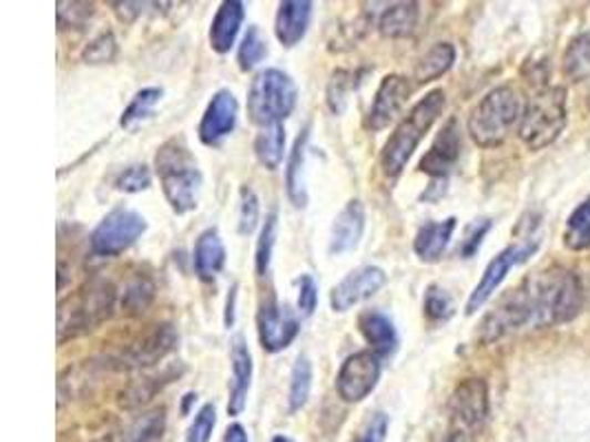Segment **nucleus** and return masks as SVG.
Instances as JSON below:
<instances>
[{"label":"nucleus","mask_w":590,"mask_h":442,"mask_svg":"<svg viewBox=\"0 0 590 442\" xmlns=\"http://www.w3.org/2000/svg\"><path fill=\"white\" fill-rule=\"evenodd\" d=\"M584 306L580 277L569 268H547L511 288L480 323V341L494 343L525 328L573 321Z\"/></svg>","instance_id":"obj_1"},{"label":"nucleus","mask_w":590,"mask_h":442,"mask_svg":"<svg viewBox=\"0 0 590 442\" xmlns=\"http://www.w3.org/2000/svg\"><path fill=\"white\" fill-rule=\"evenodd\" d=\"M120 304V290L104 277H93L58 304V343L91 335L106 323Z\"/></svg>","instance_id":"obj_2"},{"label":"nucleus","mask_w":590,"mask_h":442,"mask_svg":"<svg viewBox=\"0 0 590 442\" xmlns=\"http://www.w3.org/2000/svg\"><path fill=\"white\" fill-rule=\"evenodd\" d=\"M447 106V95L442 89L429 91L425 97H420L407 115L396 124L394 133L385 142L380 151V171L387 179L400 177V173L407 168L411 155L420 146L423 137L429 133V129L436 124V120L442 115Z\"/></svg>","instance_id":"obj_3"},{"label":"nucleus","mask_w":590,"mask_h":442,"mask_svg":"<svg viewBox=\"0 0 590 442\" xmlns=\"http://www.w3.org/2000/svg\"><path fill=\"white\" fill-rule=\"evenodd\" d=\"M155 173L162 184V193L175 215H186L197 208L204 175L197 160L182 140L164 142L155 153Z\"/></svg>","instance_id":"obj_4"},{"label":"nucleus","mask_w":590,"mask_h":442,"mask_svg":"<svg viewBox=\"0 0 590 442\" xmlns=\"http://www.w3.org/2000/svg\"><path fill=\"white\" fill-rule=\"evenodd\" d=\"M522 113L520 93L509 84L496 86L469 113L467 131L478 146L494 148L509 137L513 126L522 120Z\"/></svg>","instance_id":"obj_5"},{"label":"nucleus","mask_w":590,"mask_h":442,"mask_svg":"<svg viewBox=\"0 0 590 442\" xmlns=\"http://www.w3.org/2000/svg\"><path fill=\"white\" fill-rule=\"evenodd\" d=\"M298 89L291 73L277 66H268L255 75L248 89V115L251 122L266 129L284 124L296 109Z\"/></svg>","instance_id":"obj_6"},{"label":"nucleus","mask_w":590,"mask_h":442,"mask_svg":"<svg viewBox=\"0 0 590 442\" xmlns=\"http://www.w3.org/2000/svg\"><path fill=\"white\" fill-rule=\"evenodd\" d=\"M567 126V91L562 86H542L527 104L520 120V137L531 151L553 144Z\"/></svg>","instance_id":"obj_7"},{"label":"nucleus","mask_w":590,"mask_h":442,"mask_svg":"<svg viewBox=\"0 0 590 442\" xmlns=\"http://www.w3.org/2000/svg\"><path fill=\"white\" fill-rule=\"evenodd\" d=\"M489 417V388L482 379H465L449 399V432L445 442H474Z\"/></svg>","instance_id":"obj_8"},{"label":"nucleus","mask_w":590,"mask_h":442,"mask_svg":"<svg viewBox=\"0 0 590 442\" xmlns=\"http://www.w3.org/2000/svg\"><path fill=\"white\" fill-rule=\"evenodd\" d=\"M149 224L146 217L129 206H115L109 210L89 237V248L95 257H120L142 239Z\"/></svg>","instance_id":"obj_9"},{"label":"nucleus","mask_w":590,"mask_h":442,"mask_svg":"<svg viewBox=\"0 0 590 442\" xmlns=\"http://www.w3.org/2000/svg\"><path fill=\"white\" fill-rule=\"evenodd\" d=\"M383 374L380 357L372 350L349 354L336 374V394L343 403L356 405L363 403L376 388Z\"/></svg>","instance_id":"obj_10"},{"label":"nucleus","mask_w":590,"mask_h":442,"mask_svg":"<svg viewBox=\"0 0 590 442\" xmlns=\"http://www.w3.org/2000/svg\"><path fill=\"white\" fill-rule=\"evenodd\" d=\"M301 315L288 304H279L277 297L262 301L257 310V335L266 352L277 354L288 350L301 332Z\"/></svg>","instance_id":"obj_11"},{"label":"nucleus","mask_w":590,"mask_h":442,"mask_svg":"<svg viewBox=\"0 0 590 442\" xmlns=\"http://www.w3.org/2000/svg\"><path fill=\"white\" fill-rule=\"evenodd\" d=\"M180 346V332L173 323H155L142 337H138L122 354L120 368L149 370L169 359Z\"/></svg>","instance_id":"obj_12"},{"label":"nucleus","mask_w":590,"mask_h":442,"mask_svg":"<svg viewBox=\"0 0 590 442\" xmlns=\"http://www.w3.org/2000/svg\"><path fill=\"white\" fill-rule=\"evenodd\" d=\"M540 248V241H527V244H516L505 248L498 257H494L489 261V266L482 273V279L478 281V286L474 288L469 301H467V315H476L491 297L494 292L500 288V284L507 279L509 270L525 264L531 255H536V250Z\"/></svg>","instance_id":"obj_13"},{"label":"nucleus","mask_w":590,"mask_h":442,"mask_svg":"<svg viewBox=\"0 0 590 442\" xmlns=\"http://www.w3.org/2000/svg\"><path fill=\"white\" fill-rule=\"evenodd\" d=\"M387 284V273L378 266H360L347 273L329 292V306L334 312L343 315L358 304L372 299Z\"/></svg>","instance_id":"obj_14"},{"label":"nucleus","mask_w":590,"mask_h":442,"mask_svg":"<svg viewBox=\"0 0 590 442\" xmlns=\"http://www.w3.org/2000/svg\"><path fill=\"white\" fill-rule=\"evenodd\" d=\"M409 95H411V84L405 75L400 73L385 75L365 115V126L369 131H385L403 113Z\"/></svg>","instance_id":"obj_15"},{"label":"nucleus","mask_w":590,"mask_h":442,"mask_svg":"<svg viewBox=\"0 0 590 442\" xmlns=\"http://www.w3.org/2000/svg\"><path fill=\"white\" fill-rule=\"evenodd\" d=\"M237 117H240V102L235 97V93L231 89H220L200 122L197 135L202 140V144L206 146H220L228 135H233L235 126H237Z\"/></svg>","instance_id":"obj_16"},{"label":"nucleus","mask_w":590,"mask_h":442,"mask_svg":"<svg viewBox=\"0 0 590 442\" xmlns=\"http://www.w3.org/2000/svg\"><path fill=\"white\" fill-rule=\"evenodd\" d=\"M462 151V131L456 117H451L440 133L436 135L431 148L423 155L418 168L420 173L429 175L434 182H447V175L451 173V168L456 166L458 157Z\"/></svg>","instance_id":"obj_17"},{"label":"nucleus","mask_w":590,"mask_h":442,"mask_svg":"<svg viewBox=\"0 0 590 442\" xmlns=\"http://www.w3.org/2000/svg\"><path fill=\"white\" fill-rule=\"evenodd\" d=\"M253 354L242 335L231 341V386H228V417L244 414L253 386Z\"/></svg>","instance_id":"obj_18"},{"label":"nucleus","mask_w":590,"mask_h":442,"mask_svg":"<svg viewBox=\"0 0 590 442\" xmlns=\"http://www.w3.org/2000/svg\"><path fill=\"white\" fill-rule=\"evenodd\" d=\"M365 206L360 199H349L340 213L334 217L332 230H329V255H347L358 248L363 235H365Z\"/></svg>","instance_id":"obj_19"},{"label":"nucleus","mask_w":590,"mask_h":442,"mask_svg":"<svg viewBox=\"0 0 590 442\" xmlns=\"http://www.w3.org/2000/svg\"><path fill=\"white\" fill-rule=\"evenodd\" d=\"M244 20H246V2L242 0L222 2L208 31L211 49L220 55H226L237 44Z\"/></svg>","instance_id":"obj_20"},{"label":"nucleus","mask_w":590,"mask_h":442,"mask_svg":"<svg viewBox=\"0 0 590 442\" xmlns=\"http://www.w3.org/2000/svg\"><path fill=\"white\" fill-rule=\"evenodd\" d=\"M358 330H360L365 343L369 346V350L374 354H378L380 359L394 357L398 352L400 337H398V330H396L394 321L385 312L365 310L358 317Z\"/></svg>","instance_id":"obj_21"},{"label":"nucleus","mask_w":590,"mask_h":442,"mask_svg":"<svg viewBox=\"0 0 590 442\" xmlns=\"http://www.w3.org/2000/svg\"><path fill=\"white\" fill-rule=\"evenodd\" d=\"M312 13H314V2L309 0L279 2L277 16H275V35L286 49H293L305 38L309 22H312Z\"/></svg>","instance_id":"obj_22"},{"label":"nucleus","mask_w":590,"mask_h":442,"mask_svg":"<svg viewBox=\"0 0 590 442\" xmlns=\"http://www.w3.org/2000/svg\"><path fill=\"white\" fill-rule=\"evenodd\" d=\"M195 275L202 281H213L226 266V246L217 228H206L193 248Z\"/></svg>","instance_id":"obj_23"},{"label":"nucleus","mask_w":590,"mask_h":442,"mask_svg":"<svg viewBox=\"0 0 590 442\" xmlns=\"http://www.w3.org/2000/svg\"><path fill=\"white\" fill-rule=\"evenodd\" d=\"M454 233H456V217H449L445 222H429L420 226L414 237L416 257L425 264L438 261L445 255Z\"/></svg>","instance_id":"obj_24"},{"label":"nucleus","mask_w":590,"mask_h":442,"mask_svg":"<svg viewBox=\"0 0 590 442\" xmlns=\"http://www.w3.org/2000/svg\"><path fill=\"white\" fill-rule=\"evenodd\" d=\"M309 142V126H305L293 144L288 166H286V193L295 208L307 206V188H305V155Z\"/></svg>","instance_id":"obj_25"},{"label":"nucleus","mask_w":590,"mask_h":442,"mask_svg":"<svg viewBox=\"0 0 590 442\" xmlns=\"http://www.w3.org/2000/svg\"><path fill=\"white\" fill-rule=\"evenodd\" d=\"M420 20V4L418 2H391L378 18V31L383 38L400 40L409 38Z\"/></svg>","instance_id":"obj_26"},{"label":"nucleus","mask_w":590,"mask_h":442,"mask_svg":"<svg viewBox=\"0 0 590 442\" xmlns=\"http://www.w3.org/2000/svg\"><path fill=\"white\" fill-rule=\"evenodd\" d=\"M166 434V408H153L129 421L113 442H162Z\"/></svg>","instance_id":"obj_27"},{"label":"nucleus","mask_w":590,"mask_h":442,"mask_svg":"<svg viewBox=\"0 0 590 442\" xmlns=\"http://www.w3.org/2000/svg\"><path fill=\"white\" fill-rule=\"evenodd\" d=\"M456 62V47L451 42H436L425 55L418 58L414 66V80L418 84L434 82L442 78Z\"/></svg>","instance_id":"obj_28"},{"label":"nucleus","mask_w":590,"mask_h":442,"mask_svg":"<svg viewBox=\"0 0 590 442\" xmlns=\"http://www.w3.org/2000/svg\"><path fill=\"white\" fill-rule=\"evenodd\" d=\"M255 155L264 168L277 171L286 155V126L273 124L262 129L255 137Z\"/></svg>","instance_id":"obj_29"},{"label":"nucleus","mask_w":590,"mask_h":442,"mask_svg":"<svg viewBox=\"0 0 590 442\" xmlns=\"http://www.w3.org/2000/svg\"><path fill=\"white\" fill-rule=\"evenodd\" d=\"M162 97H164V89H160V86H144V89H140L131 97V102L126 104V109L122 111L120 126L126 129V131H133L135 126H140L142 122H146L153 115L155 106L162 102Z\"/></svg>","instance_id":"obj_30"},{"label":"nucleus","mask_w":590,"mask_h":442,"mask_svg":"<svg viewBox=\"0 0 590 442\" xmlns=\"http://www.w3.org/2000/svg\"><path fill=\"white\" fill-rule=\"evenodd\" d=\"M155 301V284L146 275H135L124 284L120 292V308L129 317H138Z\"/></svg>","instance_id":"obj_31"},{"label":"nucleus","mask_w":590,"mask_h":442,"mask_svg":"<svg viewBox=\"0 0 590 442\" xmlns=\"http://www.w3.org/2000/svg\"><path fill=\"white\" fill-rule=\"evenodd\" d=\"M277 230H279V215H277V210H271L266 215V222L262 226L257 248H255V273L262 279L271 275L273 255H275V246H277Z\"/></svg>","instance_id":"obj_32"},{"label":"nucleus","mask_w":590,"mask_h":442,"mask_svg":"<svg viewBox=\"0 0 590 442\" xmlns=\"http://www.w3.org/2000/svg\"><path fill=\"white\" fill-rule=\"evenodd\" d=\"M314 381V368L307 357H296L291 372V390H288V410L295 414L301 412L309 399Z\"/></svg>","instance_id":"obj_33"},{"label":"nucleus","mask_w":590,"mask_h":442,"mask_svg":"<svg viewBox=\"0 0 590 442\" xmlns=\"http://www.w3.org/2000/svg\"><path fill=\"white\" fill-rule=\"evenodd\" d=\"M268 58V40L264 38L262 29L257 24H251L248 31L244 33L240 49H237V62L242 71H253L257 69L264 60Z\"/></svg>","instance_id":"obj_34"},{"label":"nucleus","mask_w":590,"mask_h":442,"mask_svg":"<svg viewBox=\"0 0 590 442\" xmlns=\"http://www.w3.org/2000/svg\"><path fill=\"white\" fill-rule=\"evenodd\" d=\"M564 75L573 82H582L590 78V31L580 33L571 40L564 53Z\"/></svg>","instance_id":"obj_35"},{"label":"nucleus","mask_w":590,"mask_h":442,"mask_svg":"<svg viewBox=\"0 0 590 442\" xmlns=\"http://www.w3.org/2000/svg\"><path fill=\"white\" fill-rule=\"evenodd\" d=\"M358 84V73L354 71H345L338 69L332 73L329 82H327V106L334 115H340L347 106V100L352 95V91Z\"/></svg>","instance_id":"obj_36"},{"label":"nucleus","mask_w":590,"mask_h":442,"mask_svg":"<svg viewBox=\"0 0 590 442\" xmlns=\"http://www.w3.org/2000/svg\"><path fill=\"white\" fill-rule=\"evenodd\" d=\"M564 244L571 250H587L590 248V195L584 199L576 213L569 217L567 233H564Z\"/></svg>","instance_id":"obj_37"},{"label":"nucleus","mask_w":590,"mask_h":442,"mask_svg":"<svg viewBox=\"0 0 590 442\" xmlns=\"http://www.w3.org/2000/svg\"><path fill=\"white\" fill-rule=\"evenodd\" d=\"M260 219H262V204H260V197L255 193L253 186L244 184L240 188V215H237V230L240 235L248 237L257 230L260 226Z\"/></svg>","instance_id":"obj_38"},{"label":"nucleus","mask_w":590,"mask_h":442,"mask_svg":"<svg viewBox=\"0 0 590 442\" xmlns=\"http://www.w3.org/2000/svg\"><path fill=\"white\" fill-rule=\"evenodd\" d=\"M423 312H425L427 321H431V323H445V321H449L454 317L456 306H454L451 295L445 288H440V286L434 284L425 292Z\"/></svg>","instance_id":"obj_39"},{"label":"nucleus","mask_w":590,"mask_h":442,"mask_svg":"<svg viewBox=\"0 0 590 442\" xmlns=\"http://www.w3.org/2000/svg\"><path fill=\"white\" fill-rule=\"evenodd\" d=\"M95 11L93 2H58L55 4V20L60 31L84 29Z\"/></svg>","instance_id":"obj_40"},{"label":"nucleus","mask_w":590,"mask_h":442,"mask_svg":"<svg viewBox=\"0 0 590 442\" xmlns=\"http://www.w3.org/2000/svg\"><path fill=\"white\" fill-rule=\"evenodd\" d=\"M151 184H153V175H151V168L146 164L126 166L113 182V186L120 193H129V195L144 193V191L151 188Z\"/></svg>","instance_id":"obj_41"},{"label":"nucleus","mask_w":590,"mask_h":442,"mask_svg":"<svg viewBox=\"0 0 590 442\" xmlns=\"http://www.w3.org/2000/svg\"><path fill=\"white\" fill-rule=\"evenodd\" d=\"M118 55V40L111 31L95 35L82 51V62L87 64H109Z\"/></svg>","instance_id":"obj_42"},{"label":"nucleus","mask_w":590,"mask_h":442,"mask_svg":"<svg viewBox=\"0 0 590 442\" xmlns=\"http://www.w3.org/2000/svg\"><path fill=\"white\" fill-rule=\"evenodd\" d=\"M215 425H217V408L213 403H206L195 414V419L186 432V442H211Z\"/></svg>","instance_id":"obj_43"},{"label":"nucleus","mask_w":590,"mask_h":442,"mask_svg":"<svg viewBox=\"0 0 590 442\" xmlns=\"http://www.w3.org/2000/svg\"><path fill=\"white\" fill-rule=\"evenodd\" d=\"M298 295H296V312L301 317H312L318 306V284L312 275H301L296 281Z\"/></svg>","instance_id":"obj_44"},{"label":"nucleus","mask_w":590,"mask_h":442,"mask_svg":"<svg viewBox=\"0 0 590 442\" xmlns=\"http://www.w3.org/2000/svg\"><path fill=\"white\" fill-rule=\"evenodd\" d=\"M491 226H494L491 219H478V222H474V224L467 228L462 244L458 246V255H460L462 259L474 257V255L480 250V246H482L487 233L491 230Z\"/></svg>","instance_id":"obj_45"},{"label":"nucleus","mask_w":590,"mask_h":442,"mask_svg":"<svg viewBox=\"0 0 590 442\" xmlns=\"http://www.w3.org/2000/svg\"><path fill=\"white\" fill-rule=\"evenodd\" d=\"M387 434V417L385 414H376V419L367 425V430L354 439L352 442H383Z\"/></svg>","instance_id":"obj_46"},{"label":"nucleus","mask_w":590,"mask_h":442,"mask_svg":"<svg viewBox=\"0 0 590 442\" xmlns=\"http://www.w3.org/2000/svg\"><path fill=\"white\" fill-rule=\"evenodd\" d=\"M111 7L120 16V20L133 22L135 18H140L144 13V7H149V2H111Z\"/></svg>","instance_id":"obj_47"},{"label":"nucleus","mask_w":590,"mask_h":442,"mask_svg":"<svg viewBox=\"0 0 590 442\" xmlns=\"http://www.w3.org/2000/svg\"><path fill=\"white\" fill-rule=\"evenodd\" d=\"M222 442L251 441H248V432H246V428H244V425H240V423H233V425H228V430H226V434H224V441Z\"/></svg>","instance_id":"obj_48"},{"label":"nucleus","mask_w":590,"mask_h":442,"mask_svg":"<svg viewBox=\"0 0 590 442\" xmlns=\"http://www.w3.org/2000/svg\"><path fill=\"white\" fill-rule=\"evenodd\" d=\"M235 301H237V286H233L228 301H226V315H224V323L231 330L235 326Z\"/></svg>","instance_id":"obj_49"},{"label":"nucleus","mask_w":590,"mask_h":442,"mask_svg":"<svg viewBox=\"0 0 590 442\" xmlns=\"http://www.w3.org/2000/svg\"><path fill=\"white\" fill-rule=\"evenodd\" d=\"M195 401H197V394H195V392H189V394L184 397V405H182V412H184V414H189V412H191V405H193Z\"/></svg>","instance_id":"obj_50"},{"label":"nucleus","mask_w":590,"mask_h":442,"mask_svg":"<svg viewBox=\"0 0 590 442\" xmlns=\"http://www.w3.org/2000/svg\"><path fill=\"white\" fill-rule=\"evenodd\" d=\"M271 442H296V441H293L291 436H284V434H279V436H275V439H273V441Z\"/></svg>","instance_id":"obj_51"},{"label":"nucleus","mask_w":590,"mask_h":442,"mask_svg":"<svg viewBox=\"0 0 590 442\" xmlns=\"http://www.w3.org/2000/svg\"><path fill=\"white\" fill-rule=\"evenodd\" d=\"M589 102H590V97H589Z\"/></svg>","instance_id":"obj_52"}]
</instances>
